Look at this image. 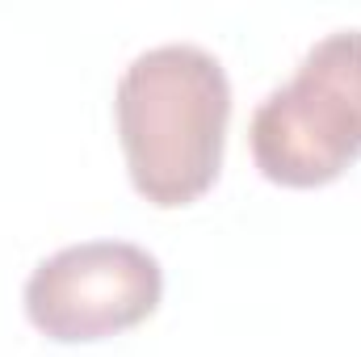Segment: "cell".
Segmentation results:
<instances>
[{"label": "cell", "mask_w": 361, "mask_h": 357, "mask_svg": "<svg viewBox=\"0 0 361 357\" xmlns=\"http://www.w3.org/2000/svg\"><path fill=\"white\" fill-rule=\"evenodd\" d=\"M257 169L286 189H315L361 160V30L324 34L248 126Z\"/></svg>", "instance_id": "7a4b0ae2"}, {"label": "cell", "mask_w": 361, "mask_h": 357, "mask_svg": "<svg viewBox=\"0 0 361 357\" xmlns=\"http://www.w3.org/2000/svg\"><path fill=\"white\" fill-rule=\"evenodd\" d=\"M130 185L160 210L197 202L223 169L231 80L197 42H160L135 55L114 92Z\"/></svg>", "instance_id": "6da1fadb"}, {"label": "cell", "mask_w": 361, "mask_h": 357, "mask_svg": "<svg viewBox=\"0 0 361 357\" xmlns=\"http://www.w3.org/2000/svg\"><path fill=\"white\" fill-rule=\"evenodd\" d=\"M164 294L160 261L126 240H85L38 261L25 282L30 324L59 345H89L143 324Z\"/></svg>", "instance_id": "3957f363"}]
</instances>
